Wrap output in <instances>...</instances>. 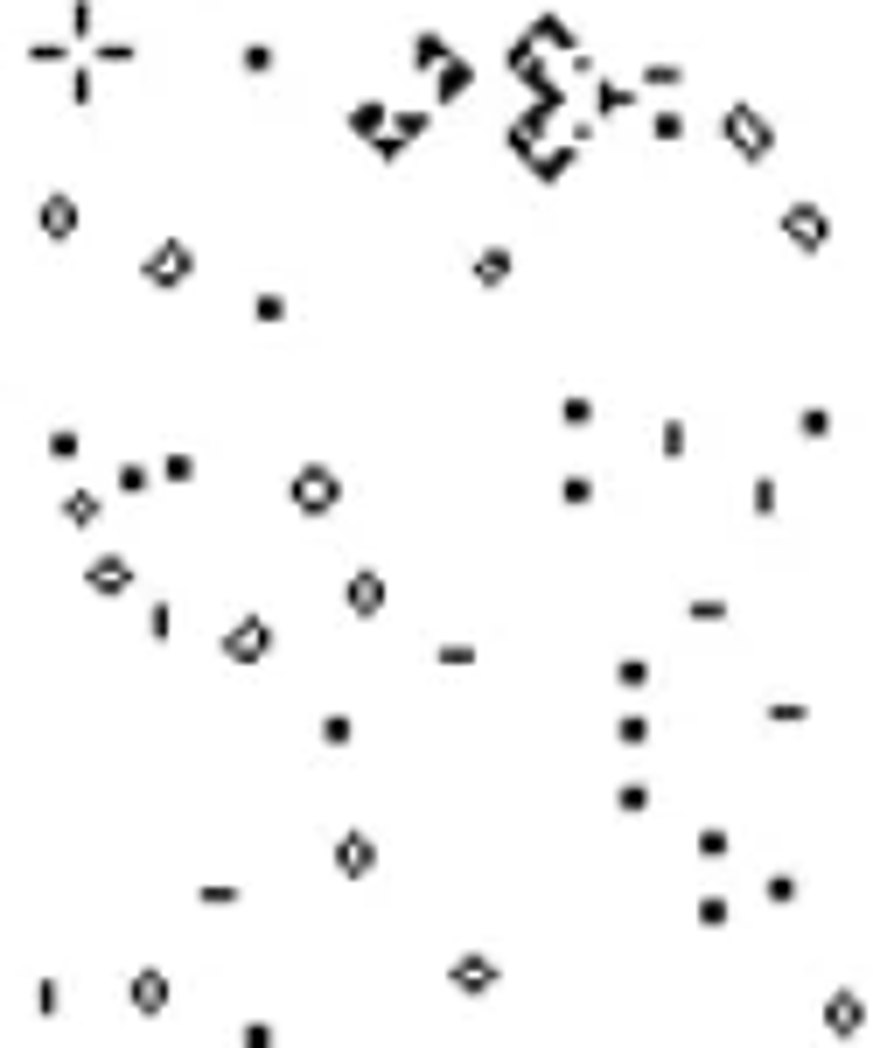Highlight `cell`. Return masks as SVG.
<instances>
[{"label": "cell", "mask_w": 887, "mask_h": 1048, "mask_svg": "<svg viewBox=\"0 0 887 1048\" xmlns=\"http://www.w3.org/2000/svg\"><path fill=\"white\" fill-rule=\"evenodd\" d=\"M350 741H357L350 713H329V720H322V748H350Z\"/></svg>", "instance_id": "ac0fdd59"}, {"label": "cell", "mask_w": 887, "mask_h": 1048, "mask_svg": "<svg viewBox=\"0 0 887 1048\" xmlns=\"http://www.w3.org/2000/svg\"><path fill=\"white\" fill-rule=\"evenodd\" d=\"M559 419H566V426H594V398H566Z\"/></svg>", "instance_id": "d4e9b609"}, {"label": "cell", "mask_w": 887, "mask_h": 1048, "mask_svg": "<svg viewBox=\"0 0 887 1048\" xmlns=\"http://www.w3.org/2000/svg\"><path fill=\"white\" fill-rule=\"evenodd\" d=\"M783 238L797 245V252H825V238H832V217L810 203V196H797V203L783 210Z\"/></svg>", "instance_id": "3957f363"}, {"label": "cell", "mask_w": 887, "mask_h": 1048, "mask_svg": "<svg viewBox=\"0 0 887 1048\" xmlns=\"http://www.w3.org/2000/svg\"><path fill=\"white\" fill-rule=\"evenodd\" d=\"M63 518L70 524H98V497H91V490H70V497H63Z\"/></svg>", "instance_id": "9a60e30c"}, {"label": "cell", "mask_w": 887, "mask_h": 1048, "mask_svg": "<svg viewBox=\"0 0 887 1048\" xmlns=\"http://www.w3.org/2000/svg\"><path fill=\"white\" fill-rule=\"evenodd\" d=\"M510 266H518V259H510L503 245H482V259H475V280H482V287H503V280H510Z\"/></svg>", "instance_id": "4fadbf2b"}, {"label": "cell", "mask_w": 887, "mask_h": 1048, "mask_svg": "<svg viewBox=\"0 0 887 1048\" xmlns=\"http://www.w3.org/2000/svg\"><path fill=\"white\" fill-rule=\"evenodd\" d=\"M252 314H259V322H287V294H259V301H252Z\"/></svg>", "instance_id": "603a6c76"}, {"label": "cell", "mask_w": 887, "mask_h": 1048, "mask_svg": "<svg viewBox=\"0 0 887 1048\" xmlns=\"http://www.w3.org/2000/svg\"><path fill=\"white\" fill-rule=\"evenodd\" d=\"M78 434H70V426H56V434H50V462H78Z\"/></svg>", "instance_id": "7402d4cb"}, {"label": "cell", "mask_w": 887, "mask_h": 1048, "mask_svg": "<svg viewBox=\"0 0 887 1048\" xmlns=\"http://www.w3.org/2000/svg\"><path fill=\"white\" fill-rule=\"evenodd\" d=\"M147 482H154V475L140 469V462H126V469H119V490H133V497H140V490H147Z\"/></svg>", "instance_id": "1f68e13d"}, {"label": "cell", "mask_w": 887, "mask_h": 1048, "mask_svg": "<svg viewBox=\"0 0 887 1048\" xmlns=\"http://www.w3.org/2000/svg\"><path fill=\"white\" fill-rule=\"evenodd\" d=\"M84 580H91V594H126V587H133V559L105 552V559H91V566H84Z\"/></svg>", "instance_id": "ba28073f"}, {"label": "cell", "mask_w": 887, "mask_h": 1048, "mask_svg": "<svg viewBox=\"0 0 887 1048\" xmlns=\"http://www.w3.org/2000/svg\"><path fill=\"white\" fill-rule=\"evenodd\" d=\"M140 273H147L154 287H175V280H189V273H196V252H189L182 238H161L154 252H147V266H140Z\"/></svg>", "instance_id": "8992f818"}, {"label": "cell", "mask_w": 887, "mask_h": 1048, "mask_svg": "<svg viewBox=\"0 0 887 1048\" xmlns=\"http://www.w3.org/2000/svg\"><path fill=\"white\" fill-rule=\"evenodd\" d=\"M245 70H252V78H266V70H273V50H266V42H252V50H245Z\"/></svg>", "instance_id": "d6a6232c"}, {"label": "cell", "mask_w": 887, "mask_h": 1048, "mask_svg": "<svg viewBox=\"0 0 887 1048\" xmlns=\"http://www.w3.org/2000/svg\"><path fill=\"white\" fill-rule=\"evenodd\" d=\"M615 741H622V748H643V741H650V720H643V713H622V720H615Z\"/></svg>", "instance_id": "d6986e66"}, {"label": "cell", "mask_w": 887, "mask_h": 1048, "mask_svg": "<svg viewBox=\"0 0 887 1048\" xmlns=\"http://www.w3.org/2000/svg\"><path fill=\"white\" fill-rule=\"evenodd\" d=\"M441 56H447L441 35H419V42H413V63H441Z\"/></svg>", "instance_id": "f1b7e54d"}, {"label": "cell", "mask_w": 887, "mask_h": 1048, "mask_svg": "<svg viewBox=\"0 0 887 1048\" xmlns=\"http://www.w3.org/2000/svg\"><path fill=\"white\" fill-rule=\"evenodd\" d=\"M78 224H84V210L70 196H42V231L50 238H78Z\"/></svg>", "instance_id": "8fae6325"}, {"label": "cell", "mask_w": 887, "mask_h": 1048, "mask_svg": "<svg viewBox=\"0 0 887 1048\" xmlns=\"http://www.w3.org/2000/svg\"><path fill=\"white\" fill-rule=\"evenodd\" d=\"M699 922H705V930H720V922H727V902H720V894H705V902H699Z\"/></svg>", "instance_id": "4dcf8cb0"}, {"label": "cell", "mask_w": 887, "mask_h": 1048, "mask_svg": "<svg viewBox=\"0 0 887 1048\" xmlns=\"http://www.w3.org/2000/svg\"><path fill=\"white\" fill-rule=\"evenodd\" d=\"M510 154H538V119H518L510 126Z\"/></svg>", "instance_id": "44dd1931"}, {"label": "cell", "mask_w": 887, "mask_h": 1048, "mask_svg": "<svg viewBox=\"0 0 887 1048\" xmlns=\"http://www.w3.org/2000/svg\"><path fill=\"white\" fill-rule=\"evenodd\" d=\"M496 978H503V965H496V958H482V950H469V958H454V965H447V986H454V993H469V999H490Z\"/></svg>", "instance_id": "5b68a950"}, {"label": "cell", "mask_w": 887, "mask_h": 1048, "mask_svg": "<svg viewBox=\"0 0 887 1048\" xmlns=\"http://www.w3.org/2000/svg\"><path fill=\"white\" fill-rule=\"evenodd\" d=\"M336 874L342 881H370V874H378V838L370 832H342L336 838Z\"/></svg>", "instance_id": "52a82bcc"}, {"label": "cell", "mask_w": 887, "mask_h": 1048, "mask_svg": "<svg viewBox=\"0 0 887 1048\" xmlns=\"http://www.w3.org/2000/svg\"><path fill=\"white\" fill-rule=\"evenodd\" d=\"M531 42H552V50H566V42H574V28L559 22V14H546V22H538V35H531Z\"/></svg>", "instance_id": "ffe728a7"}, {"label": "cell", "mask_w": 887, "mask_h": 1048, "mask_svg": "<svg viewBox=\"0 0 887 1048\" xmlns=\"http://www.w3.org/2000/svg\"><path fill=\"white\" fill-rule=\"evenodd\" d=\"M161 475H168V482H189V475H196V454H168V462H161Z\"/></svg>", "instance_id": "83f0119b"}, {"label": "cell", "mask_w": 887, "mask_h": 1048, "mask_svg": "<svg viewBox=\"0 0 887 1048\" xmlns=\"http://www.w3.org/2000/svg\"><path fill=\"white\" fill-rule=\"evenodd\" d=\"M336 497H342V475H336V469H322V462H308V469L287 482V503H294V510H308V518L336 510Z\"/></svg>", "instance_id": "7a4b0ae2"}, {"label": "cell", "mask_w": 887, "mask_h": 1048, "mask_svg": "<svg viewBox=\"0 0 887 1048\" xmlns=\"http://www.w3.org/2000/svg\"><path fill=\"white\" fill-rule=\"evenodd\" d=\"M469 84H475V63H447V70H441V105H454Z\"/></svg>", "instance_id": "5bb4252c"}, {"label": "cell", "mask_w": 887, "mask_h": 1048, "mask_svg": "<svg viewBox=\"0 0 887 1048\" xmlns=\"http://www.w3.org/2000/svg\"><path fill=\"white\" fill-rule=\"evenodd\" d=\"M224 657H231V664H266V657H273V622H266V615L231 622L224 629Z\"/></svg>", "instance_id": "277c9868"}, {"label": "cell", "mask_w": 887, "mask_h": 1048, "mask_svg": "<svg viewBox=\"0 0 887 1048\" xmlns=\"http://www.w3.org/2000/svg\"><path fill=\"white\" fill-rule=\"evenodd\" d=\"M342 608L370 622V615L385 608V574H350V587H342Z\"/></svg>", "instance_id": "9c48e42d"}, {"label": "cell", "mask_w": 887, "mask_h": 1048, "mask_svg": "<svg viewBox=\"0 0 887 1048\" xmlns=\"http://www.w3.org/2000/svg\"><path fill=\"white\" fill-rule=\"evenodd\" d=\"M727 147L741 161H769L776 154V126H769L761 105H727Z\"/></svg>", "instance_id": "6da1fadb"}, {"label": "cell", "mask_w": 887, "mask_h": 1048, "mask_svg": "<svg viewBox=\"0 0 887 1048\" xmlns=\"http://www.w3.org/2000/svg\"><path fill=\"white\" fill-rule=\"evenodd\" d=\"M643 84H657V91H671V84H685V70H678V63H650V70H643Z\"/></svg>", "instance_id": "484cf974"}, {"label": "cell", "mask_w": 887, "mask_h": 1048, "mask_svg": "<svg viewBox=\"0 0 887 1048\" xmlns=\"http://www.w3.org/2000/svg\"><path fill=\"white\" fill-rule=\"evenodd\" d=\"M615 804H622V811H643V804H650V790H643V783H622V797H615Z\"/></svg>", "instance_id": "836d02e7"}, {"label": "cell", "mask_w": 887, "mask_h": 1048, "mask_svg": "<svg viewBox=\"0 0 887 1048\" xmlns=\"http://www.w3.org/2000/svg\"><path fill=\"white\" fill-rule=\"evenodd\" d=\"M350 126H357V133H385V105H357Z\"/></svg>", "instance_id": "cb8c5ba5"}, {"label": "cell", "mask_w": 887, "mask_h": 1048, "mask_svg": "<svg viewBox=\"0 0 887 1048\" xmlns=\"http://www.w3.org/2000/svg\"><path fill=\"white\" fill-rule=\"evenodd\" d=\"M636 105V91H622V84H601V112H629Z\"/></svg>", "instance_id": "4316f807"}, {"label": "cell", "mask_w": 887, "mask_h": 1048, "mask_svg": "<svg viewBox=\"0 0 887 1048\" xmlns=\"http://www.w3.org/2000/svg\"><path fill=\"white\" fill-rule=\"evenodd\" d=\"M559 503L587 510V503H594V475H566V482H559Z\"/></svg>", "instance_id": "2e32d148"}, {"label": "cell", "mask_w": 887, "mask_h": 1048, "mask_svg": "<svg viewBox=\"0 0 887 1048\" xmlns=\"http://www.w3.org/2000/svg\"><path fill=\"white\" fill-rule=\"evenodd\" d=\"M804 434H810V441H825V434H832V413H825V406H810V413H804Z\"/></svg>", "instance_id": "f546056e"}, {"label": "cell", "mask_w": 887, "mask_h": 1048, "mask_svg": "<svg viewBox=\"0 0 887 1048\" xmlns=\"http://www.w3.org/2000/svg\"><path fill=\"white\" fill-rule=\"evenodd\" d=\"M161 1006H168V978L161 971H140L133 978V1014H161Z\"/></svg>", "instance_id": "7c38bea8"}, {"label": "cell", "mask_w": 887, "mask_h": 1048, "mask_svg": "<svg viewBox=\"0 0 887 1048\" xmlns=\"http://www.w3.org/2000/svg\"><path fill=\"white\" fill-rule=\"evenodd\" d=\"M615 685H622V692H643V685H650V664H643V657H622V664H615Z\"/></svg>", "instance_id": "e0dca14e"}, {"label": "cell", "mask_w": 887, "mask_h": 1048, "mask_svg": "<svg viewBox=\"0 0 887 1048\" xmlns=\"http://www.w3.org/2000/svg\"><path fill=\"white\" fill-rule=\"evenodd\" d=\"M825 1027H832L838 1042H853L866 1027V1006H860V993H832V1006H825Z\"/></svg>", "instance_id": "30bf717a"}]
</instances>
